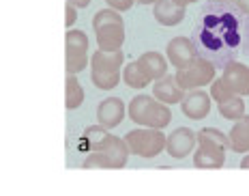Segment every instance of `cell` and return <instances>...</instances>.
<instances>
[{
	"label": "cell",
	"mask_w": 249,
	"mask_h": 196,
	"mask_svg": "<svg viewBox=\"0 0 249 196\" xmlns=\"http://www.w3.org/2000/svg\"><path fill=\"white\" fill-rule=\"evenodd\" d=\"M127 115L140 127L165 130L172 121V110L155 95H136L127 106Z\"/></svg>",
	"instance_id": "1"
},
{
	"label": "cell",
	"mask_w": 249,
	"mask_h": 196,
	"mask_svg": "<svg viewBox=\"0 0 249 196\" xmlns=\"http://www.w3.org/2000/svg\"><path fill=\"white\" fill-rule=\"evenodd\" d=\"M124 67V54L123 50H97L90 56V82L99 91H112L123 78Z\"/></svg>",
	"instance_id": "2"
},
{
	"label": "cell",
	"mask_w": 249,
	"mask_h": 196,
	"mask_svg": "<svg viewBox=\"0 0 249 196\" xmlns=\"http://www.w3.org/2000/svg\"><path fill=\"white\" fill-rule=\"evenodd\" d=\"M92 28H95V39L99 50H121L124 43V22L121 18V11L116 9H101L92 18Z\"/></svg>",
	"instance_id": "3"
},
{
	"label": "cell",
	"mask_w": 249,
	"mask_h": 196,
	"mask_svg": "<svg viewBox=\"0 0 249 196\" xmlns=\"http://www.w3.org/2000/svg\"><path fill=\"white\" fill-rule=\"evenodd\" d=\"M123 138L131 156H138L142 159H155L157 156H161L168 144V136L157 127H136V130H129Z\"/></svg>",
	"instance_id": "4"
},
{
	"label": "cell",
	"mask_w": 249,
	"mask_h": 196,
	"mask_svg": "<svg viewBox=\"0 0 249 196\" xmlns=\"http://www.w3.org/2000/svg\"><path fill=\"white\" fill-rule=\"evenodd\" d=\"M65 65L67 74H80L86 69V65L90 63L88 56V37L84 30H73L69 28L65 35Z\"/></svg>",
	"instance_id": "5"
},
{
	"label": "cell",
	"mask_w": 249,
	"mask_h": 196,
	"mask_svg": "<svg viewBox=\"0 0 249 196\" xmlns=\"http://www.w3.org/2000/svg\"><path fill=\"white\" fill-rule=\"evenodd\" d=\"M176 82L183 86L185 91L191 89H202V86H211L215 80V65L204 56H198L189 67L185 69H176Z\"/></svg>",
	"instance_id": "6"
},
{
	"label": "cell",
	"mask_w": 249,
	"mask_h": 196,
	"mask_svg": "<svg viewBox=\"0 0 249 196\" xmlns=\"http://www.w3.org/2000/svg\"><path fill=\"white\" fill-rule=\"evenodd\" d=\"M226 164V147L209 140H198L194 151V166L202 170H217Z\"/></svg>",
	"instance_id": "7"
},
{
	"label": "cell",
	"mask_w": 249,
	"mask_h": 196,
	"mask_svg": "<svg viewBox=\"0 0 249 196\" xmlns=\"http://www.w3.org/2000/svg\"><path fill=\"white\" fill-rule=\"evenodd\" d=\"M211 104H213L211 93L200 91V89H191V91H187L185 99L180 101V110H183V115L187 118H191V121H202V118L209 117Z\"/></svg>",
	"instance_id": "8"
},
{
	"label": "cell",
	"mask_w": 249,
	"mask_h": 196,
	"mask_svg": "<svg viewBox=\"0 0 249 196\" xmlns=\"http://www.w3.org/2000/svg\"><path fill=\"white\" fill-rule=\"evenodd\" d=\"M165 56H168L170 65L176 69H185L198 59V50L187 37H174L168 41V48H165Z\"/></svg>",
	"instance_id": "9"
},
{
	"label": "cell",
	"mask_w": 249,
	"mask_h": 196,
	"mask_svg": "<svg viewBox=\"0 0 249 196\" xmlns=\"http://www.w3.org/2000/svg\"><path fill=\"white\" fill-rule=\"evenodd\" d=\"M127 117V106L121 97H107L97 106V123L106 130H114L124 121Z\"/></svg>",
	"instance_id": "10"
},
{
	"label": "cell",
	"mask_w": 249,
	"mask_h": 196,
	"mask_svg": "<svg viewBox=\"0 0 249 196\" xmlns=\"http://www.w3.org/2000/svg\"><path fill=\"white\" fill-rule=\"evenodd\" d=\"M196 144H198V134H194L189 127H178L168 136L165 151L174 159H185L189 153H194Z\"/></svg>",
	"instance_id": "11"
},
{
	"label": "cell",
	"mask_w": 249,
	"mask_h": 196,
	"mask_svg": "<svg viewBox=\"0 0 249 196\" xmlns=\"http://www.w3.org/2000/svg\"><path fill=\"white\" fill-rule=\"evenodd\" d=\"M221 78L236 95H249V65L241 63V60H230L221 71Z\"/></svg>",
	"instance_id": "12"
},
{
	"label": "cell",
	"mask_w": 249,
	"mask_h": 196,
	"mask_svg": "<svg viewBox=\"0 0 249 196\" xmlns=\"http://www.w3.org/2000/svg\"><path fill=\"white\" fill-rule=\"evenodd\" d=\"M153 95L157 97L159 101H163V104L176 106V104H180V101L185 99L187 91L178 84V82H176V76H163V78L155 80Z\"/></svg>",
	"instance_id": "13"
},
{
	"label": "cell",
	"mask_w": 249,
	"mask_h": 196,
	"mask_svg": "<svg viewBox=\"0 0 249 196\" xmlns=\"http://www.w3.org/2000/svg\"><path fill=\"white\" fill-rule=\"evenodd\" d=\"M97 151H103L107 157H110L114 170L127 166L129 153H131L129 151V147H127V142H124V138H118V136H114V134H110V132H107V136L101 140Z\"/></svg>",
	"instance_id": "14"
},
{
	"label": "cell",
	"mask_w": 249,
	"mask_h": 196,
	"mask_svg": "<svg viewBox=\"0 0 249 196\" xmlns=\"http://www.w3.org/2000/svg\"><path fill=\"white\" fill-rule=\"evenodd\" d=\"M153 15L161 26L172 28V26H178L185 20V7L176 4L174 0H157L153 4Z\"/></svg>",
	"instance_id": "15"
},
{
	"label": "cell",
	"mask_w": 249,
	"mask_h": 196,
	"mask_svg": "<svg viewBox=\"0 0 249 196\" xmlns=\"http://www.w3.org/2000/svg\"><path fill=\"white\" fill-rule=\"evenodd\" d=\"M228 138H230L232 153H241V156L249 153V117L247 115L243 118H238V121H234Z\"/></svg>",
	"instance_id": "16"
},
{
	"label": "cell",
	"mask_w": 249,
	"mask_h": 196,
	"mask_svg": "<svg viewBox=\"0 0 249 196\" xmlns=\"http://www.w3.org/2000/svg\"><path fill=\"white\" fill-rule=\"evenodd\" d=\"M123 82L129 86V89H136V91H142L153 82V78L144 71V67L140 65V60H131L123 67Z\"/></svg>",
	"instance_id": "17"
},
{
	"label": "cell",
	"mask_w": 249,
	"mask_h": 196,
	"mask_svg": "<svg viewBox=\"0 0 249 196\" xmlns=\"http://www.w3.org/2000/svg\"><path fill=\"white\" fill-rule=\"evenodd\" d=\"M138 60L153 80H159V78H163V76H168L170 60H168V56H163L161 52H144Z\"/></svg>",
	"instance_id": "18"
},
{
	"label": "cell",
	"mask_w": 249,
	"mask_h": 196,
	"mask_svg": "<svg viewBox=\"0 0 249 196\" xmlns=\"http://www.w3.org/2000/svg\"><path fill=\"white\" fill-rule=\"evenodd\" d=\"M65 106L67 110H77L84 104V86L80 84L75 74H67V82H65Z\"/></svg>",
	"instance_id": "19"
},
{
	"label": "cell",
	"mask_w": 249,
	"mask_h": 196,
	"mask_svg": "<svg viewBox=\"0 0 249 196\" xmlns=\"http://www.w3.org/2000/svg\"><path fill=\"white\" fill-rule=\"evenodd\" d=\"M217 110H219V115L228 118V121H238V118L245 117V101H243V95H234L230 97L228 101H221V104H217Z\"/></svg>",
	"instance_id": "20"
},
{
	"label": "cell",
	"mask_w": 249,
	"mask_h": 196,
	"mask_svg": "<svg viewBox=\"0 0 249 196\" xmlns=\"http://www.w3.org/2000/svg\"><path fill=\"white\" fill-rule=\"evenodd\" d=\"M209 93H211V97H213V101H215V104L228 101L230 97H234V95H236V93L226 84V80H224V78H215V80H213V82H211V86H209Z\"/></svg>",
	"instance_id": "21"
},
{
	"label": "cell",
	"mask_w": 249,
	"mask_h": 196,
	"mask_svg": "<svg viewBox=\"0 0 249 196\" xmlns=\"http://www.w3.org/2000/svg\"><path fill=\"white\" fill-rule=\"evenodd\" d=\"M198 140H209V142H215V144H221V147L230 149V138L221 130H215V127H204V130H200Z\"/></svg>",
	"instance_id": "22"
},
{
	"label": "cell",
	"mask_w": 249,
	"mask_h": 196,
	"mask_svg": "<svg viewBox=\"0 0 249 196\" xmlns=\"http://www.w3.org/2000/svg\"><path fill=\"white\" fill-rule=\"evenodd\" d=\"M82 166H84V168H106V170H110L112 162H110V157H107L103 151H90L86 156L84 162H82Z\"/></svg>",
	"instance_id": "23"
},
{
	"label": "cell",
	"mask_w": 249,
	"mask_h": 196,
	"mask_svg": "<svg viewBox=\"0 0 249 196\" xmlns=\"http://www.w3.org/2000/svg\"><path fill=\"white\" fill-rule=\"evenodd\" d=\"M106 4L110 9H116V11H129L133 4H138V0H106Z\"/></svg>",
	"instance_id": "24"
},
{
	"label": "cell",
	"mask_w": 249,
	"mask_h": 196,
	"mask_svg": "<svg viewBox=\"0 0 249 196\" xmlns=\"http://www.w3.org/2000/svg\"><path fill=\"white\" fill-rule=\"evenodd\" d=\"M65 20H67V26H73V24H75V20H77V7H73V4H69V2H67V9H65Z\"/></svg>",
	"instance_id": "25"
},
{
	"label": "cell",
	"mask_w": 249,
	"mask_h": 196,
	"mask_svg": "<svg viewBox=\"0 0 249 196\" xmlns=\"http://www.w3.org/2000/svg\"><path fill=\"white\" fill-rule=\"evenodd\" d=\"M234 4L238 7V11H241V13L249 15V0H234Z\"/></svg>",
	"instance_id": "26"
},
{
	"label": "cell",
	"mask_w": 249,
	"mask_h": 196,
	"mask_svg": "<svg viewBox=\"0 0 249 196\" xmlns=\"http://www.w3.org/2000/svg\"><path fill=\"white\" fill-rule=\"evenodd\" d=\"M69 4H73V7H77V9H86L88 4H90V0H67Z\"/></svg>",
	"instance_id": "27"
},
{
	"label": "cell",
	"mask_w": 249,
	"mask_h": 196,
	"mask_svg": "<svg viewBox=\"0 0 249 196\" xmlns=\"http://www.w3.org/2000/svg\"><path fill=\"white\" fill-rule=\"evenodd\" d=\"M241 168L243 170H249V153H245V157L241 159Z\"/></svg>",
	"instance_id": "28"
},
{
	"label": "cell",
	"mask_w": 249,
	"mask_h": 196,
	"mask_svg": "<svg viewBox=\"0 0 249 196\" xmlns=\"http://www.w3.org/2000/svg\"><path fill=\"white\" fill-rule=\"evenodd\" d=\"M176 4H183V7H187V4H194V2H198V0H174Z\"/></svg>",
	"instance_id": "29"
},
{
	"label": "cell",
	"mask_w": 249,
	"mask_h": 196,
	"mask_svg": "<svg viewBox=\"0 0 249 196\" xmlns=\"http://www.w3.org/2000/svg\"><path fill=\"white\" fill-rule=\"evenodd\" d=\"M157 0H138V4H155Z\"/></svg>",
	"instance_id": "30"
},
{
	"label": "cell",
	"mask_w": 249,
	"mask_h": 196,
	"mask_svg": "<svg viewBox=\"0 0 249 196\" xmlns=\"http://www.w3.org/2000/svg\"><path fill=\"white\" fill-rule=\"evenodd\" d=\"M215 2H221V4H226V2H234V0H215Z\"/></svg>",
	"instance_id": "31"
}]
</instances>
